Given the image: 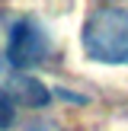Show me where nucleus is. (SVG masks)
<instances>
[{"label": "nucleus", "instance_id": "1", "mask_svg": "<svg viewBox=\"0 0 128 131\" xmlns=\"http://www.w3.org/2000/svg\"><path fill=\"white\" fill-rule=\"evenodd\" d=\"M83 54L99 64H128V10L125 6H96L80 32Z\"/></svg>", "mask_w": 128, "mask_h": 131}, {"label": "nucleus", "instance_id": "2", "mask_svg": "<svg viewBox=\"0 0 128 131\" xmlns=\"http://www.w3.org/2000/svg\"><path fill=\"white\" fill-rule=\"evenodd\" d=\"M48 58V35L42 26L32 19H19L10 29V45H6V61L13 67H32Z\"/></svg>", "mask_w": 128, "mask_h": 131}, {"label": "nucleus", "instance_id": "3", "mask_svg": "<svg viewBox=\"0 0 128 131\" xmlns=\"http://www.w3.org/2000/svg\"><path fill=\"white\" fill-rule=\"evenodd\" d=\"M10 96L16 102H23V106H29V109H42V106L51 102L55 93H51L42 80H35V77H29V74H13L10 77Z\"/></svg>", "mask_w": 128, "mask_h": 131}, {"label": "nucleus", "instance_id": "4", "mask_svg": "<svg viewBox=\"0 0 128 131\" xmlns=\"http://www.w3.org/2000/svg\"><path fill=\"white\" fill-rule=\"evenodd\" d=\"M13 125V102H10V96L0 90V131H6Z\"/></svg>", "mask_w": 128, "mask_h": 131}, {"label": "nucleus", "instance_id": "5", "mask_svg": "<svg viewBox=\"0 0 128 131\" xmlns=\"http://www.w3.org/2000/svg\"><path fill=\"white\" fill-rule=\"evenodd\" d=\"M0 61H3V58H0Z\"/></svg>", "mask_w": 128, "mask_h": 131}]
</instances>
